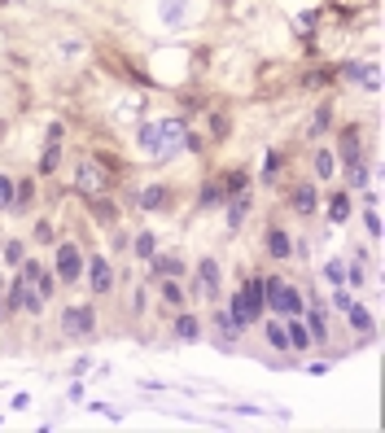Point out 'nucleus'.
Returning a JSON list of instances; mask_svg holds the SVG:
<instances>
[{
	"instance_id": "obj_9",
	"label": "nucleus",
	"mask_w": 385,
	"mask_h": 433,
	"mask_svg": "<svg viewBox=\"0 0 385 433\" xmlns=\"http://www.w3.org/2000/svg\"><path fill=\"white\" fill-rule=\"evenodd\" d=\"M158 131H162V158H171L175 149L184 145V123H175V119H166V123H158Z\"/></svg>"
},
{
	"instance_id": "obj_34",
	"label": "nucleus",
	"mask_w": 385,
	"mask_h": 433,
	"mask_svg": "<svg viewBox=\"0 0 385 433\" xmlns=\"http://www.w3.org/2000/svg\"><path fill=\"white\" fill-rule=\"evenodd\" d=\"M5 311H22V276L13 280V289H9V307Z\"/></svg>"
},
{
	"instance_id": "obj_6",
	"label": "nucleus",
	"mask_w": 385,
	"mask_h": 433,
	"mask_svg": "<svg viewBox=\"0 0 385 433\" xmlns=\"http://www.w3.org/2000/svg\"><path fill=\"white\" fill-rule=\"evenodd\" d=\"M342 75L350 79V83H359V88H368V92H377V66H363V61H346L342 66Z\"/></svg>"
},
{
	"instance_id": "obj_11",
	"label": "nucleus",
	"mask_w": 385,
	"mask_h": 433,
	"mask_svg": "<svg viewBox=\"0 0 385 433\" xmlns=\"http://www.w3.org/2000/svg\"><path fill=\"white\" fill-rule=\"evenodd\" d=\"M303 311H307V307H303ZM303 324H307V332H311V342H328V320H324V307H320V302L307 311Z\"/></svg>"
},
{
	"instance_id": "obj_26",
	"label": "nucleus",
	"mask_w": 385,
	"mask_h": 433,
	"mask_svg": "<svg viewBox=\"0 0 385 433\" xmlns=\"http://www.w3.org/2000/svg\"><path fill=\"white\" fill-rule=\"evenodd\" d=\"M324 127H328V105H320V114H311V123H307V136L315 140V136H320Z\"/></svg>"
},
{
	"instance_id": "obj_35",
	"label": "nucleus",
	"mask_w": 385,
	"mask_h": 433,
	"mask_svg": "<svg viewBox=\"0 0 385 433\" xmlns=\"http://www.w3.org/2000/svg\"><path fill=\"white\" fill-rule=\"evenodd\" d=\"M175 9H184V0H162V18L175 27Z\"/></svg>"
},
{
	"instance_id": "obj_28",
	"label": "nucleus",
	"mask_w": 385,
	"mask_h": 433,
	"mask_svg": "<svg viewBox=\"0 0 385 433\" xmlns=\"http://www.w3.org/2000/svg\"><path fill=\"white\" fill-rule=\"evenodd\" d=\"M276 175H280V154L272 149V154H267V166H263V184H276Z\"/></svg>"
},
{
	"instance_id": "obj_37",
	"label": "nucleus",
	"mask_w": 385,
	"mask_h": 433,
	"mask_svg": "<svg viewBox=\"0 0 385 433\" xmlns=\"http://www.w3.org/2000/svg\"><path fill=\"white\" fill-rule=\"evenodd\" d=\"M368 232H372V237H381V219H377V202L368 206Z\"/></svg>"
},
{
	"instance_id": "obj_18",
	"label": "nucleus",
	"mask_w": 385,
	"mask_h": 433,
	"mask_svg": "<svg viewBox=\"0 0 385 433\" xmlns=\"http://www.w3.org/2000/svg\"><path fill=\"white\" fill-rule=\"evenodd\" d=\"M136 206H140V210H162V206H166V189H162V184H149V189L140 193Z\"/></svg>"
},
{
	"instance_id": "obj_15",
	"label": "nucleus",
	"mask_w": 385,
	"mask_h": 433,
	"mask_svg": "<svg viewBox=\"0 0 385 433\" xmlns=\"http://www.w3.org/2000/svg\"><path fill=\"white\" fill-rule=\"evenodd\" d=\"M342 158H346V171H359V131L355 127H346V136H342Z\"/></svg>"
},
{
	"instance_id": "obj_14",
	"label": "nucleus",
	"mask_w": 385,
	"mask_h": 433,
	"mask_svg": "<svg viewBox=\"0 0 385 433\" xmlns=\"http://www.w3.org/2000/svg\"><path fill=\"white\" fill-rule=\"evenodd\" d=\"M267 254H272V258H289V254H293V241H289V232H280V228H272V232H267Z\"/></svg>"
},
{
	"instance_id": "obj_21",
	"label": "nucleus",
	"mask_w": 385,
	"mask_h": 433,
	"mask_svg": "<svg viewBox=\"0 0 385 433\" xmlns=\"http://www.w3.org/2000/svg\"><path fill=\"white\" fill-rule=\"evenodd\" d=\"M346 315H350V328H359V332H372V315H368L359 302H350V307H346Z\"/></svg>"
},
{
	"instance_id": "obj_27",
	"label": "nucleus",
	"mask_w": 385,
	"mask_h": 433,
	"mask_svg": "<svg viewBox=\"0 0 385 433\" xmlns=\"http://www.w3.org/2000/svg\"><path fill=\"white\" fill-rule=\"evenodd\" d=\"M162 298H166L171 307H184V289L175 285V276H166V285H162Z\"/></svg>"
},
{
	"instance_id": "obj_16",
	"label": "nucleus",
	"mask_w": 385,
	"mask_h": 433,
	"mask_svg": "<svg viewBox=\"0 0 385 433\" xmlns=\"http://www.w3.org/2000/svg\"><path fill=\"white\" fill-rule=\"evenodd\" d=\"M154 272L180 280V276H184V258H180V254H154Z\"/></svg>"
},
{
	"instance_id": "obj_17",
	"label": "nucleus",
	"mask_w": 385,
	"mask_h": 433,
	"mask_svg": "<svg viewBox=\"0 0 385 433\" xmlns=\"http://www.w3.org/2000/svg\"><path fill=\"white\" fill-rule=\"evenodd\" d=\"M228 202H232V206H228V228H241L245 214H249V197H245V193H232Z\"/></svg>"
},
{
	"instance_id": "obj_19",
	"label": "nucleus",
	"mask_w": 385,
	"mask_h": 433,
	"mask_svg": "<svg viewBox=\"0 0 385 433\" xmlns=\"http://www.w3.org/2000/svg\"><path fill=\"white\" fill-rule=\"evenodd\" d=\"M293 210L298 214H315V189L311 184H298L293 189Z\"/></svg>"
},
{
	"instance_id": "obj_7",
	"label": "nucleus",
	"mask_w": 385,
	"mask_h": 433,
	"mask_svg": "<svg viewBox=\"0 0 385 433\" xmlns=\"http://www.w3.org/2000/svg\"><path fill=\"white\" fill-rule=\"evenodd\" d=\"M83 267H88L92 293H110V289H114V276H110V263H106V258H92V263H83Z\"/></svg>"
},
{
	"instance_id": "obj_13",
	"label": "nucleus",
	"mask_w": 385,
	"mask_h": 433,
	"mask_svg": "<svg viewBox=\"0 0 385 433\" xmlns=\"http://www.w3.org/2000/svg\"><path fill=\"white\" fill-rule=\"evenodd\" d=\"M284 337H289V351H307V346H315L311 332H307V324L298 320V315H289V328H284Z\"/></svg>"
},
{
	"instance_id": "obj_12",
	"label": "nucleus",
	"mask_w": 385,
	"mask_h": 433,
	"mask_svg": "<svg viewBox=\"0 0 385 433\" xmlns=\"http://www.w3.org/2000/svg\"><path fill=\"white\" fill-rule=\"evenodd\" d=\"M136 140H140V149H145L149 158H158V162H162V131H158V123H145Z\"/></svg>"
},
{
	"instance_id": "obj_2",
	"label": "nucleus",
	"mask_w": 385,
	"mask_h": 433,
	"mask_svg": "<svg viewBox=\"0 0 385 433\" xmlns=\"http://www.w3.org/2000/svg\"><path fill=\"white\" fill-rule=\"evenodd\" d=\"M263 307L276 315H303V293L284 280H263Z\"/></svg>"
},
{
	"instance_id": "obj_31",
	"label": "nucleus",
	"mask_w": 385,
	"mask_h": 433,
	"mask_svg": "<svg viewBox=\"0 0 385 433\" xmlns=\"http://www.w3.org/2000/svg\"><path fill=\"white\" fill-rule=\"evenodd\" d=\"M154 249H158L154 245V232H140V237H136V254L140 258H154Z\"/></svg>"
},
{
	"instance_id": "obj_23",
	"label": "nucleus",
	"mask_w": 385,
	"mask_h": 433,
	"mask_svg": "<svg viewBox=\"0 0 385 433\" xmlns=\"http://www.w3.org/2000/svg\"><path fill=\"white\" fill-rule=\"evenodd\" d=\"M228 202V189L224 184H206L202 189V206H224Z\"/></svg>"
},
{
	"instance_id": "obj_40",
	"label": "nucleus",
	"mask_w": 385,
	"mask_h": 433,
	"mask_svg": "<svg viewBox=\"0 0 385 433\" xmlns=\"http://www.w3.org/2000/svg\"><path fill=\"white\" fill-rule=\"evenodd\" d=\"M36 237H40V245H48V241H53V228L40 223V228H36Z\"/></svg>"
},
{
	"instance_id": "obj_5",
	"label": "nucleus",
	"mask_w": 385,
	"mask_h": 433,
	"mask_svg": "<svg viewBox=\"0 0 385 433\" xmlns=\"http://www.w3.org/2000/svg\"><path fill=\"white\" fill-rule=\"evenodd\" d=\"M53 272L61 276V280H79L83 276V254L75 245H57V263H53Z\"/></svg>"
},
{
	"instance_id": "obj_3",
	"label": "nucleus",
	"mask_w": 385,
	"mask_h": 433,
	"mask_svg": "<svg viewBox=\"0 0 385 433\" xmlns=\"http://www.w3.org/2000/svg\"><path fill=\"white\" fill-rule=\"evenodd\" d=\"M75 189H79L83 197H101V193L110 189V175H106V166H101V162H92V158L75 162Z\"/></svg>"
},
{
	"instance_id": "obj_10",
	"label": "nucleus",
	"mask_w": 385,
	"mask_h": 433,
	"mask_svg": "<svg viewBox=\"0 0 385 433\" xmlns=\"http://www.w3.org/2000/svg\"><path fill=\"white\" fill-rule=\"evenodd\" d=\"M22 280H27V285H36L44 298L53 293V276H48V267H40V263H22Z\"/></svg>"
},
{
	"instance_id": "obj_1",
	"label": "nucleus",
	"mask_w": 385,
	"mask_h": 433,
	"mask_svg": "<svg viewBox=\"0 0 385 433\" xmlns=\"http://www.w3.org/2000/svg\"><path fill=\"white\" fill-rule=\"evenodd\" d=\"M263 311H267V307H263V280L249 276L245 285H241V293L232 298V311H228V315L237 320V328H245V324H254Z\"/></svg>"
},
{
	"instance_id": "obj_24",
	"label": "nucleus",
	"mask_w": 385,
	"mask_h": 433,
	"mask_svg": "<svg viewBox=\"0 0 385 433\" xmlns=\"http://www.w3.org/2000/svg\"><path fill=\"white\" fill-rule=\"evenodd\" d=\"M175 337H184V342L197 337V320H193V315H180V320H175Z\"/></svg>"
},
{
	"instance_id": "obj_33",
	"label": "nucleus",
	"mask_w": 385,
	"mask_h": 433,
	"mask_svg": "<svg viewBox=\"0 0 385 433\" xmlns=\"http://www.w3.org/2000/svg\"><path fill=\"white\" fill-rule=\"evenodd\" d=\"M5 206L13 210V179H9V175H0V210H5Z\"/></svg>"
},
{
	"instance_id": "obj_41",
	"label": "nucleus",
	"mask_w": 385,
	"mask_h": 433,
	"mask_svg": "<svg viewBox=\"0 0 385 433\" xmlns=\"http://www.w3.org/2000/svg\"><path fill=\"white\" fill-rule=\"evenodd\" d=\"M0 5H5V0H0Z\"/></svg>"
},
{
	"instance_id": "obj_30",
	"label": "nucleus",
	"mask_w": 385,
	"mask_h": 433,
	"mask_svg": "<svg viewBox=\"0 0 385 433\" xmlns=\"http://www.w3.org/2000/svg\"><path fill=\"white\" fill-rule=\"evenodd\" d=\"M245 184H249V175H245V171H228V179H224V189H228V193H245Z\"/></svg>"
},
{
	"instance_id": "obj_32",
	"label": "nucleus",
	"mask_w": 385,
	"mask_h": 433,
	"mask_svg": "<svg viewBox=\"0 0 385 433\" xmlns=\"http://www.w3.org/2000/svg\"><path fill=\"white\" fill-rule=\"evenodd\" d=\"M267 346H276V351H284V346H289V337H284L280 324H267Z\"/></svg>"
},
{
	"instance_id": "obj_39",
	"label": "nucleus",
	"mask_w": 385,
	"mask_h": 433,
	"mask_svg": "<svg viewBox=\"0 0 385 433\" xmlns=\"http://www.w3.org/2000/svg\"><path fill=\"white\" fill-rule=\"evenodd\" d=\"M61 136H66V131H61V123H53V127H48V145H61Z\"/></svg>"
},
{
	"instance_id": "obj_29",
	"label": "nucleus",
	"mask_w": 385,
	"mask_h": 433,
	"mask_svg": "<svg viewBox=\"0 0 385 433\" xmlns=\"http://www.w3.org/2000/svg\"><path fill=\"white\" fill-rule=\"evenodd\" d=\"M57 158H61V154H57V145H48V149H44V158H40V175H53V171H57Z\"/></svg>"
},
{
	"instance_id": "obj_4",
	"label": "nucleus",
	"mask_w": 385,
	"mask_h": 433,
	"mask_svg": "<svg viewBox=\"0 0 385 433\" xmlns=\"http://www.w3.org/2000/svg\"><path fill=\"white\" fill-rule=\"evenodd\" d=\"M61 332H66V337H88V332H92V307H66Z\"/></svg>"
},
{
	"instance_id": "obj_20",
	"label": "nucleus",
	"mask_w": 385,
	"mask_h": 433,
	"mask_svg": "<svg viewBox=\"0 0 385 433\" xmlns=\"http://www.w3.org/2000/svg\"><path fill=\"white\" fill-rule=\"evenodd\" d=\"M215 328H219V337H224V346H232V337H237V320H232L228 311H215Z\"/></svg>"
},
{
	"instance_id": "obj_25",
	"label": "nucleus",
	"mask_w": 385,
	"mask_h": 433,
	"mask_svg": "<svg viewBox=\"0 0 385 433\" xmlns=\"http://www.w3.org/2000/svg\"><path fill=\"white\" fill-rule=\"evenodd\" d=\"M333 171H337V166H333V154H328V149H320V154H315V175L328 179Z\"/></svg>"
},
{
	"instance_id": "obj_22",
	"label": "nucleus",
	"mask_w": 385,
	"mask_h": 433,
	"mask_svg": "<svg viewBox=\"0 0 385 433\" xmlns=\"http://www.w3.org/2000/svg\"><path fill=\"white\" fill-rule=\"evenodd\" d=\"M328 219H333V223H346V219H350V197H346V193H337V197H333V206H328Z\"/></svg>"
},
{
	"instance_id": "obj_8",
	"label": "nucleus",
	"mask_w": 385,
	"mask_h": 433,
	"mask_svg": "<svg viewBox=\"0 0 385 433\" xmlns=\"http://www.w3.org/2000/svg\"><path fill=\"white\" fill-rule=\"evenodd\" d=\"M215 289H219V267H215V258H202V267H197V293L210 302Z\"/></svg>"
},
{
	"instance_id": "obj_36",
	"label": "nucleus",
	"mask_w": 385,
	"mask_h": 433,
	"mask_svg": "<svg viewBox=\"0 0 385 433\" xmlns=\"http://www.w3.org/2000/svg\"><path fill=\"white\" fill-rule=\"evenodd\" d=\"M324 276L333 280V285H342V280H346V267H342V263H328V267H324Z\"/></svg>"
},
{
	"instance_id": "obj_38",
	"label": "nucleus",
	"mask_w": 385,
	"mask_h": 433,
	"mask_svg": "<svg viewBox=\"0 0 385 433\" xmlns=\"http://www.w3.org/2000/svg\"><path fill=\"white\" fill-rule=\"evenodd\" d=\"M5 258H9V263H22V245L9 241V245H5Z\"/></svg>"
}]
</instances>
